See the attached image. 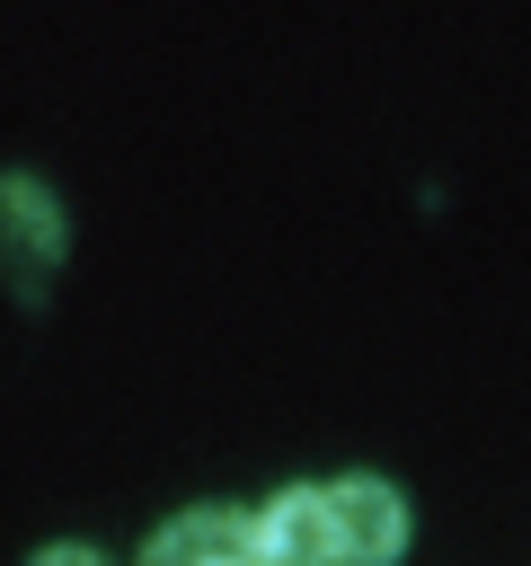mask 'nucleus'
Listing matches in <instances>:
<instances>
[{
  "instance_id": "obj_1",
  "label": "nucleus",
  "mask_w": 531,
  "mask_h": 566,
  "mask_svg": "<svg viewBox=\"0 0 531 566\" xmlns=\"http://www.w3.org/2000/svg\"><path fill=\"white\" fill-rule=\"evenodd\" d=\"M327 504H336L345 566H398V548H407V495L389 478H336Z\"/></svg>"
},
{
  "instance_id": "obj_2",
  "label": "nucleus",
  "mask_w": 531,
  "mask_h": 566,
  "mask_svg": "<svg viewBox=\"0 0 531 566\" xmlns=\"http://www.w3.org/2000/svg\"><path fill=\"white\" fill-rule=\"evenodd\" d=\"M336 504L327 486H283L257 513V566H336Z\"/></svg>"
},
{
  "instance_id": "obj_3",
  "label": "nucleus",
  "mask_w": 531,
  "mask_h": 566,
  "mask_svg": "<svg viewBox=\"0 0 531 566\" xmlns=\"http://www.w3.org/2000/svg\"><path fill=\"white\" fill-rule=\"evenodd\" d=\"M142 566H257V522L204 504V513H177L168 531H150Z\"/></svg>"
},
{
  "instance_id": "obj_4",
  "label": "nucleus",
  "mask_w": 531,
  "mask_h": 566,
  "mask_svg": "<svg viewBox=\"0 0 531 566\" xmlns=\"http://www.w3.org/2000/svg\"><path fill=\"white\" fill-rule=\"evenodd\" d=\"M9 212H18V274H27V265H35V248H62V221L44 212V195H35L27 177L9 186Z\"/></svg>"
},
{
  "instance_id": "obj_5",
  "label": "nucleus",
  "mask_w": 531,
  "mask_h": 566,
  "mask_svg": "<svg viewBox=\"0 0 531 566\" xmlns=\"http://www.w3.org/2000/svg\"><path fill=\"white\" fill-rule=\"evenodd\" d=\"M35 566H106V557H97V548H44Z\"/></svg>"
}]
</instances>
